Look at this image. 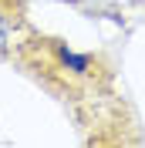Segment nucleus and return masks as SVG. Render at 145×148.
I'll return each mask as SVG.
<instances>
[{
  "instance_id": "1",
  "label": "nucleus",
  "mask_w": 145,
  "mask_h": 148,
  "mask_svg": "<svg viewBox=\"0 0 145 148\" xmlns=\"http://www.w3.org/2000/svg\"><path fill=\"white\" fill-rule=\"evenodd\" d=\"M14 57L44 91H51L61 101H88L111 88V67L105 57L74 51L68 40L51 34L27 30Z\"/></svg>"
},
{
  "instance_id": "2",
  "label": "nucleus",
  "mask_w": 145,
  "mask_h": 148,
  "mask_svg": "<svg viewBox=\"0 0 145 148\" xmlns=\"http://www.w3.org/2000/svg\"><path fill=\"white\" fill-rule=\"evenodd\" d=\"M27 30H30L27 3L24 0H0V57L14 54Z\"/></svg>"
}]
</instances>
